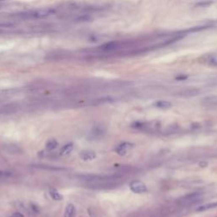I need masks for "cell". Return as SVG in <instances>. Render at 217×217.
Segmentation results:
<instances>
[{
	"label": "cell",
	"mask_w": 217,
	"mask_h": 217,
	"mask_svg": "<svg viewBox=\"0 0 217 217\" xmlns=\"http://www.w3.org/2000/svg\"><path fill=\"white\" fill-rule=\"evenodd\" d=\"M155 106L159 109H169L171 106V104L168 101H164V100H160L155 103Z\"/></svg>",
	"instance_id": "8fae6325"
},
{
	"label": "cell",
	"mask_w": 217,
	"mask_h": 217,
	"mask_svg": "<svg viewBox=\"0 0 217 217\" xmlns=\"http://www.w3.org/2000/svg\"><path fill=\"white\" fill-rule=\"evenodd\" d=\"M134 147V145L132 143H123L121 144H120L117 148H115V151L116 153L118 154L120 156H124L127 154V153L128 152L130 149Z\"/></svg>",
	"instance_id": "277c9868"
},
{
	"label": "cell",
	"mask_w": 217,
	"mask_h": 217,
	"mask_svg": "<svg viewBox=\"0 0 217 217\" xmlns=\"http://www.w3.org/2000/svg\"><path fill=\"white\" fill-rule=\"evenodd\" d=\"M217 207V202H215V203H211V204H204V205H201L198 208H197V211L198 212H202V211H205V210H208L209 209H214V208Z\"/></svg>",
	"instance_id": "9c48e42d"
},
{
	"label": "cell",
	"mask_w": 217,
	"mask_h": 217,
	"mask_svg": "<svg viewBox=\"0 0 217 217\" xmlns=\"http://www.w3.org/2000/svg\"><path fill=\"white\" fill-rule=\"evenodd\" d=\"M54 13V10L51 8H46V9H39V10H33L16 13L15 15H13L12 17L20 19V20H36L43 17H47L50 15Z\"/></svg>",
	"instance_id": "6da1fadb"
},
{
	"label": "cell",
	"mask_w": 217,
	"mask_h": 217,
	"mask_svg": "<svg viewBox=\"0 0 217 217\" xmlns=\"http://www.w3.org/2000/svg\"><path fill=\"white\" fill-rule=\"evenodd\" d=\"M73 143H68L60 149V155H67L73 150Z\"/></svg>",
	"instance_id": "ba28073f"
},
{
	"label": "cell",
	"mask_w": 217,
	"mask_h": 217,
	"mask_svg": "<svg viewBox=\"0 0 217 217\" xmlns=\"http://www.w3.org/2000/svg\"><path fill=\"white\" fill-rule=\"evenodd\" d=\"M207 62L209 64V65H216L217 66V58L216 57H215V56H212V55H210V56H207Z\"/></svg>",
	"instance_id": "4fadbf2b"
},
{
	"label": "cell",
	"mask_w": 217,
	"mask_h": 217,
	"mask_svg": "<svg viewBox=\"0 0 217 217\" xmlns=\"http://www.w3.org/2000/svg\"><path fill=\"white\" fill-rule=\"evenodd\" d=\"M12 217H24V216H23L20 213H15Z\"/></svg>",
	"instance_id": "5bb4252c"
},
{
	"label": "cell",
	"mask_w": 217,
	"mask_h": 217,
	"mask_svg": "<svg viewBox=\"0 0 217 217\" xmlns=\"http://www.w3.org/2000/svg\"><path fill=\"white\" fill-rule=\"evenodd\" d=\"M130 189L135 193H143L147 191V187L140 181H133L130 184Z\"/></svg>",
	"instance_id": "3957f363"
},
{
	"label": "cell",
	"mask_w": 217,
	"mask_h": 217,
	"mask_svg": "<svg viewBox=\"0 0 217 217\" xmlns=\"http://www.w3.org/2000/svg\"><path fill=\"white\" fill-rule=\"evenodd\" d=\"M80 158L85 161L93 160L96 158V153L92 150H83L80 153Z\"/></svg>",
	"instance_id": "5b68a950"
},
{
	"label": "cell",
	"mask_w": 217,
	"mask_h": 217,
	"mask_svg": "<svg viewBox=\"0 0 217 217\" xmlns=\"http://www.w3.org/2000/svg\"><path fill=\"white\" fill-rule=\"evenodd\" d=\"M199 166H200L201 167H205V166H207V163H206V162H201V163L199 164Z\"/></svg>",
	"instance_id": "9a60e30c"
},
{
	"label": "cell",
	"mask_w": 217,
	"mask_h": 217,
	"mask_svg": "<svg viewBox=\"0 0 217 217\" xmlns=\"http://www.w3.org/2000/svg\"><path fill=\"white\" fill-rule=\"evenodd\" d=\"M57 146H58V143L55 139H50L46 143V148L49 150H53V149L56 148Z\"/></svg>",
	"instance_id": "7c38bea8"
},
{
	"label": "cell",
	"mask_w": 217,
	"mask_h": 217,
	"mask_svg": "<svg viewBox=\"0 0 217 217\" xmlns=\"http://www.w3.org/2000/svg\"><path fill=\"white\" fill-rule=\"evenodd\" d=\"M202 102L206 105H217V96L206 97L203 99Z\"/></svg>",
	"instance_id": "52a82bcc"
},
{
	"label": "cell",
	"mask_w": 217,
	"mask_h": 217,
	"mask_svg": "<svg viewBox=\"0 0 217 217\" xmlns=\"http://www.w3.org/2000/svg\"><path fill=\"white\" fill-rule=\"evenodd\" d=\"M201 198H202V194L200 193H189L188 195L184 196L180 200V203L187 206L193 205L198 203V201H200Z\"/></svg>",
	"instance_id": "7a4b0ae2"
},
{
	"label": "cell",
	"mask_w": 217,
	"mask_h": 217,
	"mask_svg": "<svg viewBox=\"0 0 217 217\" xmlns=\"http://www.w3.org/2000/svg\"><path fill=\"white\" fill-rule=\"evenodd\" d=\"M49 195L54 200H56V201H60V200L63 199V196L59 193L58 191H56L55 189L49 190Z\"/></svg>",
	"instance_id": "30bf717a"
},
{
	"label": "cell",
	"mask_w": 217,
	"mask_h": 217,
	"mask_svg": "<svg viewBox=\"0 0 217 217\" xmlns=\"http://www.w3.org/2000/svg\"><path fill=\"white\" fill-rule=\"evenodd\" d=\"M76 213V209H75V206L72 204H69L65 211V217H74Z\"/></svg>",
	"instance_id": "8992f818"
}]
</instances>
